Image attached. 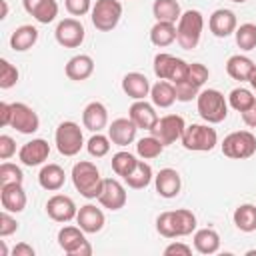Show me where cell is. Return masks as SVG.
<instances>
[{
    "label": "cell",
    "mask_w": 256,
    "mask_h": 256,
    "mask_svg": "<svg viewBox=\"0 0 256 256\" xmlns=\"http://www.w3.org/2000/svg\"><path fill=\"white\" fill-rule=\"evenodd\" d=\"M156 230L164 238H180L188 236L196 230V214L188 208L168 210L158 214L156 218Z\"/></svg>",
    "instance_id": "cell-1"
},
{
    "label": "cell",
    "mask_w": 256,
    "mask_h": 256,
    "mask_svg": "<svg viewBox=\"0 0 256 256\" xmlns=\"http://www.w3.org/2000/svg\"><path fill=\"white\" fill-rule=\"evenodd\" d=\"M72 184L74 188L88 200L98 198L100 190H102V182L104 178L100 176V170L94 162L90 160H80L72 166Z\"/></svg>",
    "instance_id": "cell-2"
},
{
    "label": "cell",
    "mask_w": 256,
    "mask_h": 256,
    "mask_svg": "<svg viewBox=\"0 0 256 256\" xmlns=\"http://www.w3.org/2000/svg\"><path fill=\"white\" fill-rule=\"evenodd\" d=\"M196 108L206 124H220L228 116V100L216 88L200 90V94L196 96Z\"/></svg>",
    "instance_id": "cell-3"
},
{
    "label": "cell",
    "mask_w": 256,
    "mask_h": 256,
    "mask_svg": "<svg viewBox=\"0 0 256 256\" xmlns=\"http://www.w3.org/2000/svg\"><path fill=\"white\" fill-rule=\"evenodd\" d=\"M204 30V16L200 10H186L182 12L180 20L176 22V42L184 50H192L198 46L200 36Z\"/></svg>",
    "instance_id": "cell-4"
},
{
    "label": "cell",
    "mask_w": 256,
    "mask_h": 256,
    "mask_svg": "<svg viewBox=\"0 0 256 256\" xmlns=\"http://www.w3.org/2000/svg\"><path fill=\"white\" fill-rule=\"evenodd\" d=\"M182 146L192 152H210L218 144V132L210 124H190L184 128Z\"/></svg>",
    "instance_id": "cell-5"
},
{
    "label": "cell",
    "mask_w": 256,
    "mask_h": 256,
    "mask_svg": "<svg viewBox=\"0 0 256 256\" xmlns=\"http://www.w3.org/2000/svg\"><path fill=\"white\" fill-rule=\"evenodd\" d=\"M210 76V70L200 64V62H192L188 64V70H186V76L174 84L176 88V100L180 102H190L192 98H196L200 94V88L204 86V82L208 80Z\"/></svg>",
    "instance_id": "cell-6"
},
{
    "label": "cell",
    "mask_w": 256,
    "mask_h": 256,
    "mask_svg": "<svg viewBox=\"0 0 256 256\" xmlns=\"http://www.w3.org/2000/svg\"><path fill=\"white\" fill-rule=\"evenodd\" d=\"M222 154L232 160H246L256 154V136L250 130H236L230 132L222 144Z\"/></svg>",
    "instance_id": "cell-7"
},
{
    "label": "cell",
    "mask_w": 256,
    "mask_h": 256,
    "mask_svg": "<svg viewBox=\"0 0 256 256\" xmlns=\"http://www.w3.org/2000/svg\"><path fill=\"white\" fill-rule=\"evenodd\" d=\"M54 142H56V148L62 156H68V158L76 156L84 146L82 128L72 120H64L58 124L56 132H54Z\"/></svg>",
    "instance_id": "cell-8"
},
{
    "label": "cell",
    "mask_w": 256,
    "mask_h": 256,
    "mask_svg": "<svg viewBox=\"0 0 256 256\" xmlns=\"http://www.w3.org/2000/svg\"><path fill=\"white\" fill-rule=\"evenodd\" d=\"M92 24L100 32H110L118 26L122 18V2L120 0H96L92 6Z\"/></svg>",
    "instance_id": "cell-9"
},
{
    "label": "cell",
    "mask_w": 256,
    "mask_h": 256,
    "mask_svg": "<svg viewBox=\"0 0 256 256\" xmlns=\"http://www.w3.org/2000/svg\"><path fill=\"white\" fill-rule=\"evenodd\" d=\"M86 232L80 226H64L58 230V246L68 256H90L92 244L84 236Z\"/></svg>",
    "instance_id": "cell-10"
},
{
    "label": "cell",
    "mask_w": 256,
    "mask_h": 256,
    "mask_svg": "<svg viewBox=\"0 0 256 256\" xmlns=\"http://www.w3.org/2000/svg\"><path fill=\"white\" fill-rule=\"evenodd\" d=\"M186 70H188V62H184L182 58H176L166 52H160L154 56V74L160 80H168L176 84L186 76Z\"/></svg>",
    "instance_id": "cell-11"
},
{
    "label": "cell",
    "mask_w": 256,
    "mask_h": 256,
    "mask_svg": "<svg viewBox=\"0 0 256 256\" xmlns=\"http://www.w3.org/2000/svg\"><path fill=\"white\" fill-rule=\"evenodd\" d=\"M184 128H186V122L180 114H166V116L158 118V122L150 130V134L156 136L164 146H170L182 138Z\"/></svg>",
    "instance_id": "cell-12"
},
{
    "label": "cell",
    "mask_w": 256,
    "mask_h": 256,
    "mask_svg": "<svg viewBox=\"0 0 256 256\" xmlns=\"http://www.w3.org/2000/svg\"><path fill=\"white\" fill-rule=\"evenodd\" d=\"M54 36H56V42L64 48H78L82 42H84V36H86V30L82 26L80 20L76 18H64L58 22L56 30H54Z\"/></svg>",
    "instance_id": "cell-13"
},
{
    "label": "cell",
    "mask_w": 256,
    "mask_h": 256,
    "mask_svg": "<svg viewBox=\"0 0 256 256\" xmlns=\"http://www.w3.org/2000/svg\"><path fill=\"white\" fill-rule=\"evenodd\" d=\"M96 200H98L104 208L116 212V210H120V208L126 206V200H128L126 188H124L116 178H104L102 190H100V194H98Z\"/></svg>",
    "instance_id": "cell-14"
},
{
    "label": "cell",
    "mask_w": 256,
    "mask_h": 256,
    "mask_svg": "<svg viewBox=\"0 0 256 256\" xmlns=\"http://www.w3.org/2000/svg\"><path fill=\"white\" fill-rule=\"evenodd\" d=\"M10 126L20 134H34L40 128L38 114L24 102H12V122Z\"/></svg>",
    "instance_id": "cell-15"
},
{
    "label": "cell",
    "mask_w": 256,
    "mask_h": 256,
    "mask_svg": "<svg viewBox=\"0 0 256 256\" xmlns=\"http://www.w3.org/2000/svg\"><path fill=\"white\" fill-rule=\"evenodd\" d=\"M46 214L54 220V222H70L76 218L78 208L74 204V200L66 194H54L48 198L46 202Z\"/></svg>",
    "instance_id": "cell-16"
},
{
    "label": "cell",
    "mask_w": 256,
    "mask_h": 256,
    "mask_svg": "<svg viewBox=\"0 0 256 256\" xmlns=\"http://www.w3.org/2000/svg\"><path fill=\"white\" fill-rule=\"evenodd\" d=\"M50 156V144L44 138H34L26 144H22V148L18 150V160L24 166H40L48 160Z\"/></svg>",
    "instance_id": "cell-17"
},
{
    "label": "cell",
    "mask_w": 256,
    "mask_h": 256,
    "mask_svg": "<svg viewBox=\"0 0 256 256\" xmlns=\"http://www.w3.org/2000/svg\"><path fill=\"white\" fill-rule=\"evenodd\" d=\"M208 28L210 32L216 36V38H228L230 34L236 32L238 28V20H236V14L228 8H218L210 14L208 18Z\"/></svg>",
    "instance_id": "cell-18"
},
{
    "label": "cell",
    "mask_w": 256,
    "mask_h": 256,
    "mask_svg": "<svg viewBox=\"0 0 256 256\" xmlns=\"http://www.w3.org/2000/svg\"><path fill=\"white\" fill-rule=\"evenodd\" d=\"M26 192L22 188V182H10L0 186V204L2 210H8L12 214H18L26 208Z\"/></svg>",
    "instance_id": "cell-19"
},
{
    "label": "cell",
    "mask_w": 256,
    "mask_h": 256,
    "mask_svg": "<svg viewBox=\"0 0 256 256\" xmlns=\"http://www.w3.org/2000/svg\"><path fill=\"white\" fill-rule=\"evenodd\" d=\"M136 132H138V126L130 118H116L108 126V138L112 140L114 146H120V148L132 144L136 140Z\"/></svg>",
    "instance_id": "cell-20"
},
{
    "label": "cell",
    "mask_w": 256,
    "mask_h": 256,
    "mask_svg": "<svg viewBox=\"0 0 256 256\" xmlns=\"http://www.w3.org/2000/svg\"><path fill=\"white\" fill-rule=\"evenodd\" d=\"M76 222H78V226H80L86 234H96V232H100V230L104 228L106 218H104V212H102L98 206H94V204H84V206L78 208Z\"/></svg>",
    "instance_id": "cell-21"
},
{
    "label": "cell",
    "mask_w": 256,
    "mask_h": 256,
    "mask_svg": "<svg viewBox=\"0 0 256 256\" xmlns=\"http://www.w3.org/2000/svg\"><path fill=\"white\" fill-rule=\"evenodd\" d=\"M128 118L138 126V128H142V130H152L154 128V124L158 122V114H156V110H154V104H148L146 100H134V104L130 106V110H128Z\"/></svg>",
    "instance_id": "cell-22"
},
{
    "label": "cell",
    "mask_w": 256,
    "mask_h": 256,
    "mask_svg": "<svg viewBox=\"0 0 256 256\" xmlns=\"http://www.w3.org/2000/svg\"><path fill=\"white\" fill-rule=\"evenodd\" d=\"M22 6L40 24H50L58 16V2L56 0H22Z\"/></svg>",
    "instance_id": "cell-23"
},
{
    "label": "cell",
    "mask_w": 256,
    "mask_h": 256,
    "mask_svg": "<svg viewBox=\"0 0 256 256\" xmlns=\"http://www.w3.org/2000/svg\"><path fill=\"white\" fill-rule=\"evenodd\" d=\"M154 186L162 198H176L180 188H182V180L174 168H162L154 176Z\"/></svg>",
    "instance_id": "cell-24"
},
{
    "label": "cell",
    "mask_w": 256,
    "mask_h": 256,
    "mask_svg": "<svg viewBox=\"0 0 256 256\" xmlns=\"http://www.w3.org/2000/svg\"><path fill=\"white\" fill-rule=\"evenodd\" d=\"M64 72H66V76H68L70 80H74V82H84V80H88V78L92 76V72H94V60H92V56H88V54H76V56H72V58L66 62Z\"/></svg>",
    "instance_id": "cell-25"
},
{
    "label": "cell",
    "mask_w": 256,
    "mask_h": 256,
    "mask_svg": "<svg viewBox=\"0 0 256 256\" xmlns=\"http://www.w3.org/2000/svg\"><path fill=\"white\" fill-rule=\"evenodd\" d=\"M150 80L142 72H128L122 78V90L132 100H144L146 96H150Z\"/></svg>",
    "instance_id": "cell-26"
},
{
    "label": "cell",
    "mask_w": 256,
    "mask_h": 256,
    "mask_svg": "<svg viewBox=\"0 0 256 256\" xmlns=\"http://www.w3.org/2000/svg\"><path fill=\"white\" fill-rule=\"evenodd\" d=\"M82 124L86 130L90 132H100L106 128L108 124V110L102 102H90L84 110H82Z\"/></svg>",
    "instance_id": "cell-27"
},
{
    "label": "cell",
    "mask_w": 256,
    "mask_h": 256,
    "mask_svg": "<svg viewBox=\"0 0 256 256\" xmlns=\"http://www.w3.org/2000/svg\"><path fill=\"white\" fill-rule=\"evenodd\" d=\"M256 70V64L248 58V56H242V54H234L226 60V72L232 80H238V82H248L252 72Z\"/></svg>",
    "instance_id": "cell-28"
},
{
    "label": "cell",
    "mask_w": 256,
    "mask_h": 256,
    "mask_svg": "<svg viewBox=\"0 0 256 256\" xmlns=\"http://www.w3.org/2000/svg\"><path fill=\"white\" fill-rule=\"evenodd\" d=\"M64 182H66V174H64V168L58 164H44L38 172V184L48 192L60 190Z\"/></svg>",
    "instance_id": "cell-29"
},
{
    "label": "cell",
    "mask_w": 256,
    "mask_h": 256,
    "mask_svg": "<svg viewBox=\"0 0 256 256\" xmlns=\"http://www.w3.org/2000/svg\"><path fill=\"white\" fill-rule=\"evenodd\" d=\"M194 248L200 254H216L220 250V234L214 228L194 230Z\"/></svg>",
    "instance_id": "cell-30"
},
{
    "label": "cell",
    "mask_w": 256,
    "mask_h": 256,
    "mask_svg": "<svg viewBox=\"0 0 256 256\" xmlns=\"http://www.w3.org/2000/svg\"><path fill=\"white\" fill-rule=\"evenodd\" d=\"M38 42V30L30 24L18 26L10 36V48L14 52H26Z\"/></svg>",
    "instance_id": "cell-31"
},
{
    "label": "cell",
    "mask_w": 256,
    "mask_h": 256,
    "mask_svg": "<svg viewBox=\"0 0 256 256\" xmlns=\"http://www.w3.org/2000/svg\"><path fill=\"white\" fill-rule=\"evenodd\" d=\"M150 100L156 108H170L176 102V88L168 80H158L150 88Z\"/></svg>",
    "instance_id": "cell-32"
},
{
    "label": "cell",
    "mask_w": 256,
    "mask_h": 256,
    "mask_svg": "<svg viewBox=\"0 0 256 256\" xmlns=\"http://www.w3.org/2000/svg\"><path fill=\"white\" fill-rule=\"evenodd\" d=\"M122 180L128 184V188H134V190H142V188L150 186V182L154 180V172H152V166H150L148 162H144V160H138V162H136V166L132 168V172H130L128 176H124Z\"/></svg>",
    "instance_id": "cell-33"
},
{
    "label": "cell",
    "mask_w": 256,
    "mask_h": 256,
    "mask_svg": "<svg viewBox=\"0 0 256 256\" xmlns=\"http://www.w3.org/2000/svg\"><path fill=\"white\" fill-rule=\"evenodd\" d=\"M152 14L156 18V22H172L176 24L182 16L180 4L176 0H154L152 4Z\"/></svg>",
    "instance_id": "cell-34"
},
{
    "label": "cell",
    "mask_w": 256,
    "mask_h": 256,
    "mask_svg": "<svg viewBox=\"0 0 256 256\" xmlns=\"http://www.w3.org/2000/svg\"><path fill=\"white\" fill-rule=\"evenodd\" d=\"M234 226L240 232H254L256 230V204H240L232 214Z\"/></svg>",
    "instance_id": "cell-35"
},
{
    "label": "cell",
    "mask_w": 256,
    "mask_h": 256,
    "mask_svg": "<svg viewBox=\"0 0 256 256\" xmlns=\"http://www.w3.org/2000/svg\"><path fill=\"white\" fill-rule=\"evenodd\" d=\"M176 40V24L172 22H156L150 28V42L158 48H166Z\"/></svg>",
    "instance_id": "cell-36"
},
{
    "label": "cell",
    "mask_w": 256,
    "mask_h": 256,
    "mask_svg": "<svg viewBox=\"0 0 256 256\" xmlns=\"http://www.w3.org/2000/svg\"><path fill=\"white\" fill-rule=\"evenodd\" d=\"M164 150V144L156 138V136H144L136 142V154L142 158V160H152V158H158Z\"/></svg>",
    "instance_id": "cell-37"
},
{
    "label": "cell",
    "mask_w": 256,
    "mask_h": 256,
    "mask_svg": "<svg viewBox=\"0 0 256 256\" xmlns=\"http://www.w3.org/2000/svg\"><path fill=\"white\" fill-rule=\"evenodd\" d=\"M254 96H252V92L248 90V88H242V86H238V88H232L230 90V94H228V106L230 108H234L236 112H244V110H248L252 104H254Z\"/></svg>",
    "instance_id": "cell-38"
},
{
    "label": "cell",
    "mask_w": 256,
    "mask_h": 256,
    "mask_svg": "<svg viewBox=\"0 0 256 256\" xmlns=\"http://www.w3.org/2000/svg\"><path fill=\"white\" fill-rule=\"evenodd\" d=\"M234 38H236V44L240 50H254L256 48V24L252 22H246V24H240L234 32Z\"/></svg>",
    "instance_id": "cell-39"
},
{
    "label": "cell",
    "mask_w": 256,
    "mask_h": 256,
    "mask_svg": "<svg viewBox=\"0 0 256 256\" xmlns=\"http://www.w3.org/2000/svg\"><path fill=\"white\" fill-rule=\"evenodd\" d=\"M110 144H112V140L108 136H104L100 132H94L86 142V150L92 158H104L110 152Z\"/></svg>",
    "instance_id": "cell-40"
},
{
    "label": "cell",
    "mask_w": 256,
    "mask_h": 256,
    "mask_svg": "<svg viewBox=\"0 0 256 256\" xmlns=\"http://www.w3.org/2000/svg\"><path fill=\"white\" fill-rule=\"evenodd\" d=\"M136 156L134 154H130V152H126V150H120V152H116L114 156H112V170L120 176V178H124V176H128L130 172H132V168L136 166Z\"/></svg>",
    "instance_id": "cell-41"
},
{
    "label": "cell",
    "mask_w": 256,
    "mask_h": 256,
    "mask_svg": "<svg viewBox=\"0 0 256 256\" xmlns=\"http://www.w3.org/2000/svg\"><path fill=\"white\" fill-rule=\"evenodd\" d=\"M18 78H20L18 68H16L14 64H10L6 58H2V60H0V88H2V90L12 88V86L18 82Z\"/></svg>",
    "instance_id": "cell-42"
},
{
    "label": "cell",
    "mask_w": 256,
    "mask_h": 256,
    "mask_svg": "<svg viewBox=\"0 0 256 256\" xmlns=\"http://www.w3.org/2000/svg\"><path fill=\"white\" fill-rule=\"evenodd\" d=\"M10 182H24V174H22L20 166H16L12 162H2L0 164V186L10 184Z\"/></svg>",
    "instance_id": "cell-43"
},
{
    "label": "cell",
    "mask_w": 256,
    "mask_h": 256,
    "mask_svg": "<svg viewBox=\"0 0 256 256\" xmlns=\"http://www.w3.org/2000/svg\"><path fill=\"white\" fill-rule=\"evenodd\" d=\"M64 6L72 16H84V14L92 12L94 4H92V0H64Z\"/></svg>",
    "instance_id": "cell-44"
},
{
    "label": "cell",
    "mask_w": 256,
    "mask_h": 256,
    "mask_svg": "<svg viewBox=\"0 0 256 256\" xmlns=\"http://www.w3.org/2000/svg\"><path fill=\"white\" fill-rule=\"evenodd\" d=\"M16 230H18V222H16V218L12 216V212L2 210V214H0V236L6 238V236H10V234H14Z\"/></svg>",
    "instance_id": "cell-45"
},
{
    "label": "cell",
    "mask_w": 256,
    "mask_h": 256,
    "mask_svg": "<svg viewBox=\"0 0 256 256\" xmlns=\"http://www.w3.org/2000/svg\"><path fill=\"white\" fill-rule=\"evenodd\" d=\"M14 154H16V142H14V138L8 136V134H2L0 136V158L2 160H8Z\"/></svg>",
    "instance_id": "cell-46"
},
{
    "label": "cell",
    "mask_w": 256,
    "mask_h": 256,
    "mask_svg": "<svg viewBox=\"0 0 256 256\" xmlns=\"http://www.w3.org/2000/svg\"><path fill=\"white\" fill-rule=\"evenodd\" d=\"M164 254L166 256H190L192 254V248L188 246V244H184V242H172V244H168L166 248H164Z\"/></svg>",
    "instance_id": "cell-47"
},
{
    "label": "cell",
    "mask_w": 256,
    "mask_h": 256,
    "mask_svg": "<svg viewBox=\"0 0 256 256\" xmlns=\"http://www.w3.org/2000/svg\"><path fill=\"white\" fill-rule=\"evenodd\" d=\"M10 122H12V104L0 102V124L10 126Z\"/></svg>",
    "instance_id": "cell-48"
},
{
    "label": "cell",
    "mask_w": 256,
    "mask_h": 256,
    "mask_svg": "<svg viewBox=\"0 0 256 256\" xmlns=\"http://www.w3.org/2000/svg\"><path fill=\"white\" fill-rule=\"evenodd\" d=\"M242 120H244V124L248 128H256V100H254V104L248 110L242 112Z\"/></svg>",
    "instance_id": "cell-49"
},
{
    "label": "cell",
    "mask_w": 256,
    "mask_h": 256,
    "mask_svg": "<svg viewBox=\"0 0 256 256\" xmlns=\"http://www.w3.org/2000/svg\"><path fill=\"white\" fill-rule=\"evenodd\" d=\"M34 254H36V250L26 242H18L12 250V256H34Z\"/></svg>",
    "instance_id": "cell-50"
},
{
    "label": "cell",
    "mask_w": 256,
    "mask_h": 256,
    "mask_svg": "<svg viewBox=\"0 0 256 256\" xmlns=\"http://www.w3.org/2000/svg\"><path fill=\"white\" fill-rule=\"evenodd\" d=\"M0 6H2V12H0V18L4 20V18L8 16V4H6V0H0Z\"/></svg>",
    "instance_id": "cell-51"
},
{
    "label": "cell",
    "mask_w": 256,
    "mask_h": 256,
    "mask_svg": "<svg viewBox=\"0 0 256 256\" xmlns=\"http://www.w3.org/2000/svg\"><path fill=\"white\" fill-rule=\"evenodd\" d=\"M248 82H250V86H252V90H256V70L252 72V76H250V80H248Z\"/></svg>",
    "instance_id": "cell-52"
},
{
    "label": "cell",
    "mask_w": 256,
    "mask_h": 256,
    "mask_svg": "<svg viewBox=\"0 0 256 256\" xmlns=\"http://www.w3.org/2000/svg\"><path fill=\"white\" fill-rule=\"evenodd\" d=\"M0 250H2V256H8V250H6V244H4V240H0Z\"/></svg>",
    "instance_id": "cell-53"
},
{
    "label": "cell",
    "mask_w": 256,
    "mask_h": 256,
    "mask_svg": "<svg viewBox=\"0 0 256 256\" xmlns=\"http://www.w3.org/2000/svg\"><path fill=\"white\" fill-rule=\"evenodd\" d=\"M232 2H236V4H244L246 0H232Z\"/></svg>",
    "instance_id": "cell-54"
}]
</instances>
